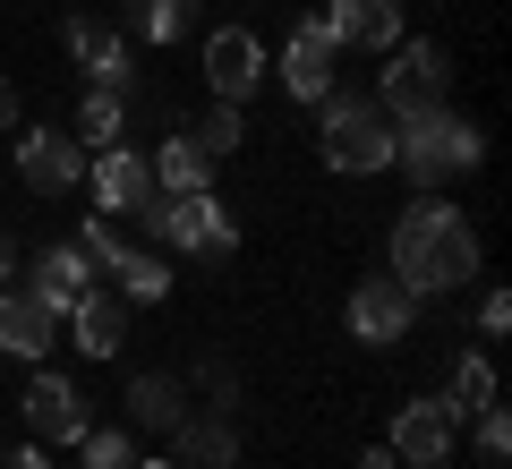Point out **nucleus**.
Wrapping results in <instances>:
<instances>
[{
    "label": "nucleus",
    "instance_id": "1",
    "mask_svg": "<svg viewBox=\"0 0 512 469\" xmlns=\"http://www.w3.org/2000/svg\"><path fill=\"white\" fill-rule=\"evenodd\" d=\"M384 273L410 290V299H453V290L478 282V231L461 205H444L436 188L427 197H410L402 214H393V248H384Z\"/></svg>",
    "mask_w": 512,
    "mask_h": 469
},
{
    "label": "nucleus",
    "instance_id": "2",
    "mask_svg": "<svg viewBox=\"0 0 512 469\" xmlns=\"http://www.w3.org/2000/svg\"><path fill=\"white\" fill-rule=\"evenodd\" d=\"M478 163H487V137H478L453 103H427V111H402V120H393V171H402L419 197L444 188L453 171H478Z\"/></svg>",
    "mask_w": 512,
    "mask_h": 469
},
{
    "label": "nucleus",
    "instance_id": "3",
    "mask_svg": "<svg viewBox=\"0 0 512 469\" xmlns=\"http://www.w3.org/2000/svg\"><path fill=\"white\" fill-rule=\"evenodd\" d=\"M316 154H325V171H342V180L393 171V111H384L376 94L325 86V103H316Z\"/></svg>",
    "mask_w": 512,
    "mask_h": 469
},
{
    "label": "nucleus",
    "instance_id": "4",
    "mask_svg": "<svg viewBox=\"0 0 512 469\" xmlns=\"http://www.w3.org/2000/svg\"><path fill=\"white\" fill-rule=\"evenodd\" d=\"M137 222L154 231L163 256H197V265H222V256L239 248V222H231V205H222L214 188H197V197H163V188H154V205Z\"/></svg>",
    "mask_w": 512,
    "mask_h": 469
},
{
    "label": "nucleus",
    "instance_id": "5",
    "mask_svg": "<svg viewBox=\"0 0 512 469\" xmlns=\"http://www.w3.org/2000/svg\"><path fill=\"white\" fill-rule=\"evenodd\" d=\"M384 69H376V103L402 120V111H427V103H444V43H427V35H402L393 52H376Z\"/></svg>",
    "mask_w": 512,
    "mask_h": 469
},
{
    "label": "nucleus",
    "instance_id": "6",
    "mask_svg": "<svg viewBox=\"0 0 512 469\" xmlns=\"http://www.w3.org/2000/svg\"><path fill=\"white\" fill-rule=\"evenodd\" d=\"M265 69H274V52L256 43V26H214L205 35V86H214V103H256V86H265Z\"/></svg>",
    "mask_w": 512,
    "mask_h": 469
},
{
    "label": "nucleus",
    "instance_id": "7",
    "mask_svg": "<svg viewBox=\"0 0 512 469\" xmlns=\"http://www.w3.org/2000/svg\"><path fill=\"white\" fill-rule=\"evenodd\" d=\"M350 342H367V350H393V342H410V325H419V299H410L393 273H367L359 290H350Z\"/></svg>",
    "mask_w": 512,
    "mask_h": 469
},
{
    "label": "nucleus",
    "instance_id": "8",
    "mask_svg": "<svg viewBox=\"0 0 512 469\" xmlns=\"http://www.w3.org/2000/svg\"><path fill=\"white\" fill-rule=\"evenodd\" d=\"M18 418L35 427V444H77V435L94 427L86 418V393H77V376H60L52 359L26 376V401H18Z\"/></svg>",
    "mask_w": 512,
    "mask_h": 469
},
{
    "label": "nucleus",
    "instance_id": "9",
    "mask_svg": "<svg viewBox=\"0 0 512 469\" xmlns=\"http://www.w3.org/2000/svg\"><path fill=\"white\" fill-rule=\"evenodd\" d=\"M86 197H94V214L137 222V214L154 205V171H146V154H128V145H103V154H86Z\"/></svg>",
    "mask_w": 512,
    "mask_h": 469
},
{
    "label": "nucleus",
    "instance_id": "10",
    "mask_svg": "<svg viewBox=\"0 0 512 469\" xmlns=\"http://www.w3.org/2000/svg\"><path fill=\"white\" fill-rule=\"evenodd\" d=\"M18 180L35 197H69V188H86V145L69 128H26L18 137Z\"/></svg>",
    "mask_w": 512,
    "mask_h": 469
},
{
    "label": "nucleus",
    "instance_id": "11",
    "mask_svg": "<svg viewBox=\"0 0 512 469\" xmlns=\"http://www.w3.org/2000/svg\"><path fill=\"white\" fill-rule=\"evenodd\" d=\"M333 52H393L402 43V0H325L316 9Z\"/></svg>",
    "mask_w": 512,
    "mask_h": 469
},
{
    "label": "nucleus",
    "instance_id": "12",
    "mask_svg": "<svg viewBox=\"0 0 512 469\" xmlns=\"http://www.w3.org/2000/svg\"><path fill=\"white\" fill-rule=\"evenodd\" d=\"M60 333H69L86 359H120V350H128V299L111 282H86L69 299V316H60Z\"/></svg>",
    "mask_w": 512,
    "mask_h": 469
},
{
    "label": "nucleus",
    "instance_id": "13",
    "mask_svg": "<svg viewBox=\"0 0 512 469\" xmlns=\"http://www.w3.org/2000/svg\"><path fill=\"white\" fill-rule=\"evenodd\" d=\"M60 43H69V60L86 69V86L128 94V77H137V52H128L120 26H103V18H69V26H60Z\"/></svg>",
    "mask_w": 512,
    "mask_h": 469
},
{
    "label": "nucleus",
    "instance_id": "14",
    "mask_svg": "<svg viewBox=\"0 0 512 469\" xmlns=\"http://www.w3.org/2000/svg\"><path fill=\"white\" fill-rule=\"evenodd\" d=\"M274 77H282V94L291 103H325V86H333V43H325V26H316V9L291 26V43H282V60H274Z\"/></svg>",
    "mask_w": 512,
    "mask_h": 469
},
{
    "label": "nucleus",
    "instance_id": "15",
    "mask_svg": "<svg viewBox=\"0 0 512 469\" xmlns=\"http://www.w3.org/2000/svg\"><path fill=\"white\" fill-rule=\"evenodd\" d=\"M384 452H393V461H410V469L453 461V418H444V401H436V393L402 401V410H393V435H384Z\"/></svg>",
    "mask_w": 512,
    "mask_h": 469
},
{
    "label": "nucleus",
    "instance_id": "16",
    "mask_svg": "<svg viewBox=\"0 0 512 469\" xmlns=\"http://www.w3.org/2000/svg\"><path fill=\"white\" fill-rule=\"evenodd\" d=\"M52 342H60V307H43L35 290H0V350L9 359H26V367H43L52 359Z\"/></svg>",
    "mask_w": 512,
    "mask_h": 469
},
{
    "label": "nucleus",
    "instance_id": "17",
    "mask_svg": "<svg viewBox=\"0 0 512 469\" xmlns=\"http://www.w3.org/2000/svg\"><path fill=\"white\" fill-rule=\"evenodd\" d=\"M188 427V376H163V367H146V376H128V435H180Z\"/></svg>",
    "mask_w": 512,
    "mask_h": 469
},
{
    "label": "nucleus",
    "instance_id": "18",
    "mask_svg": "<svg viewBox=\"0 0 512 469\" xmlns=\"http://www.w3.org/2000/svg\"><path fill=\"white\" fill-rule=\"evenodd\" d=\"M180 444V469H239V427L231 410H188V427L171 435Z\"/></svg>",
    "mask_w": 512,
    "mask_h": 469
},
{
    "label": "nucleus",
    "instance_id": "19",
    "mask_svg": "<svg viewBox=\"0 0 512 469\" xmlns=\"http://www.w3.org/2000/svg\"><path fill=\"white\" fill-rule=\"evenodd\" d=\"M86 282H94V256L77 248V239H52V248L35 256V282H26V290H35L43 307H60V316H69V299H77Z\"/></svg>",
    "mask_w": 512,
    "mask_h": 469
},
{
    "label": "nucleus",
    "instance_id": "20",
    "mask_svg": "<svg viewBox=\"0 0 512 469\" xmlns=\"http://www.w3.org/2000/svg\"><path fill=\"white\" fill-rule=\"evenodd\" d=\"M146 171H154V188H163V197H197V188H214V163H205V145L188 137V128L154 145V163H146Z\"/></svg>",
    "mask_w": 512,
    "mask_h": 469
},
{
    "label": "nucleus",
    "instance_id": "21",
    "mask_svg": "<svg viewBox=\"0 0 512 469\" xmlns=\"http://www.w3.org/2000/svg\"><path fill=\"white\" fill-rule=\"evenodd\" d=\"M436 401H444V418H453V427H461V418H478V410H487V401H495V367H487V350H461Z\"/></svg>",
    "mask_w": 512,
    "mask_h": 469
},
{
    "label": "nucleus",
    "instance_id": "22",
    "mask_svg": "<svg viewBox=\"0 0 512 469\" xmlns=\"http://www.w3.org/2000/svg\"><path fill=\"white\" fill-rule=\"evenodd\" d=\"M188 18H197V0H120V26L137 43H180Z\"/></svg>",
    "mask_w": 512,
    "mask_h": 469
},
{
    "label": "nucleus",
    "instance_id": "23",
    "mask_svg": "<svg viewBox=\"0 0 512 469\" xmlns=\"http://www.w3.org/2000/svg\"><path fill=\"white\" fill-rule=\"evenodd\" d=\"M86 154H103V145H120L128 137V103L120 94H103V86H86V103H77V128H69Z\"/></svg>",
    "mask_w": 512,
    "mask_h": 469
},
{
    "label": "nucleus",
    "instance_id": "24",
    "mask_svg": "<svg viewBox=\"0 0 512 469\" xmlns=\"http://www.w3.org/2000/svg\"><path fill=\"white\" fill-rule=\"evenodd\" d=\"M188 137L205 145V163H222V154H239V145H248V111H239V103H214Z\"/></svg>",
    "mask_w": 512,
    "mask_h": 469
},
{
    "label": "nucleus",
    "instance_id": "25",
    "mask_svg": "<svg viewBox=\"0 0 512 469\" xmlns=\"http://www.w3.org/2000/svg\"><path fill=\"white\" fill-rule=\"evenodd\" d=\"M77 469H137V435L128 427H86L77 435Z\"/></svg>",
    "mask_w": 512,
    "mask_h": 469
},
{
    "label": "nucleus",
    "instance_id": "26",
    "mask_svg": "<svg viewBox=\"0 0 512 469\" xmlns=\"http://www.w3.org/2000/svg\"><path fill=\"white\" fill-rule=\"evenodd\" d=\"M470 427H478V461H487V469H504V452H512V418H504V401H487V410H478Z\"/></svg>",
    "mask_w": 512,
    "mask_h": 469
},
{
    "label": "nucleus",
    "instance_id": "27",
    "mask_svg": "<svg viewBox=\"0 0 512 469\" xmlns=\"http://www.w3.org/2000/svg\"><path fill=\"white\" fill-rule=\"evenodd\" d=\"M478 333H487V342L512 333V299H504V290H478Z\"/></svg>",
    "mask_w": 512,
    "mask_h": 469
},
{
    "label": "nucleus",
    "instance_id": "28",
    "mask_svg": "<svg viewBox=\"0 0 512 469\" xmlns=\"http://www.w3.org/2000/svg\"><path fill=\"white\" fill-rule=\"evenodd\" d=\"M197 384H205L214 410H239V376H231V367H197Z\"/></svg>",
    "mask_w": 512,
    "mask_h": 469
},
{
    "label": "nucleus",
    "instance_id": "29",
    "mask_svg": "<svg viewBox=\"0 0 512 469\" xmlns=\"http://www.w3.org/2000/svg\"><path fill=\"white\" fill-rule=\"evenodd\" d=\"M0 469H52V444H18V452H9Z\"/></svg>",
    "mask_w": 512,
    "mask_h": 469
},
{
    "label": "nucleus",
    "instance_id": "30",
    "mask_svg": "<svg viewBox=\"0 0 512 469\" xmlns=\"http://www.w3.org/2000/svg\"><path fill=\"white\" fill-rule=\"evenodd\" d=\"M0 128H18V86L0 77Z\"/></svg>",
    "mask_w": 512,
    "mask_h": 469
},
{
    "label": "nucleus",
    "instance_id": "31",
    "mask_svg": "<svg viewBox=\"0 0 512 469\" xmlns=\"http://www.w3.org/2000/svg\"><path fill=\"white\" fill-rule=\"evenodd\" d=\"M359 469H393V452H384V444H367V452H359Z\"/></svg>",
    "mask_w": 512,
    "mask_h": 469
},
{
    "label": "nucleus",
    "instance_id": "32",
    "mask_svg": "<svg viewBox=\"0 0 512 469\" xmlns=\"http://www.w3.org/2000/svg\"><path fill=\"white\" fill-rule=\"evenodd\" d=\"M9 273H18V248H9V239H0V290H9Z\"/></svg>",
    "mask_w": 512,
    "mask_h": 469
},
{
    "label": "nucleus",
    "instance_id": "33",
    "mask_svg": "<svg viewBox=\"0 0 512 469\" xmlns=\"http://www.w3.org/2000/svg\"><path fill=\"white\" fill-rule=\"evenodd\" d=\"M137 469H180V461H137Z\"/></svg>",
    "mask_w": 512,
    "mask_h": 469
},
{
    "label": "nucleus",
    "instance_id": "34",
    "mask_svg": "<svg viewBox=\"0 0 512 469\" xmlns=\"http://www.w3.org/2000/svg\"><path fill=\"white\" fill-rule=\"evenodd\" d=\"M427 469H461V461H427Z\"/></svg>",
    "mask_w": 512,
    "mask_h": 469
}]
</instances>
